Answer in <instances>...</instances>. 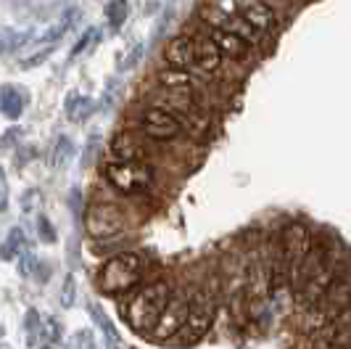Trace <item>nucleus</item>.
Here are the masks:
<instances>
[{
	"mask_svg": "<svg viewBox=\"0 0 351 349\" xmlns=\"http://www.w3.org/2000/svg\"><path fill=\"white\" fill-rule=\"evenodd\" d=\"M172 299V286L167 280H154L141 286L130 302L124 304V320L132 331L138 333H151L156 328L158 317L164 315L167 304Z\"/></svg>",
	"mask_w": 351,
	"mask_h": 349,
	"instance_id": "nucleus-1",
	"label": "nucleus"
},
{
	"mask_svg": "<svg viewBox=\"0 0 351 349\" xmlns=\"http://www.w3.org/2000/svg\"><path fill=\"white\" fill-rule=\"evenodd\" d=\"M143 278V264L135 254L124 251V254H117L106 262L98 273V289L108 294V297H119V294H127L132 291Z\"/></svg>",
	"mask_w": 351,
	"mask_h": 349,
	"instance_id": "nucleus-2",
	"label": "nucleus"
},
{
	"mask_svg": "<svg viewBox=\"0 0 351 349\" xmlns=\"http://www.w3.org/2000/svg\"><path fill=\"white\" fill-rule=\"evenodd\" d=\"M106 180L119 193L135 196V193H148L154 188V170L145 161H108L106 164Z\"/></svg>",
	"mask_w": 351,
	"mask_h": 349,
	"instance_id": "nucleus-3",
	"label": "nucleus"
},
{
	"mask_svg": "<svg viewBox=\"0 0 351 349\" xmlns=\"http://www.w3.org/2000/svg\"><path fill=\"white\" fill-rule=\"evenodd\" d=\"M217 304H219V294H217V286H201L191 297V315H188V323L182 328V341H198L201 336H206V331L214 323V315H217Z\"/></svg>",
	"mask_w": 351,
	"mask_h": 349,
	"instance_id": "nucleus-4",
	"label": "nucleus"
},
{
	"mask_svg": "<svg viewBox=\"0 0 351 349\" xmlns=\"http://www.w3.org/2000/svg\"><path fill=\"white\" fill-rule=\"evenodd\" d=\"M124 225H127V217H124L122 207H117L111 201H95L85 212V227H88L90 236L98 238V241L119 236Z\"/></svg>",
	"mask_w": 351,
	"mask_h": 349,
	"instance_id": "nucleus-5",
	"label": "nucleus"
},
{
	"mask_svg": "<svg viewBox=\"0 0 351 349\" xmlns=\"http://www.w3.org/2000/svg\"><path fill=\"white\" fill-rule=\"evenodd\" d=\"M201 19L206 21V27H209V30L232 32V35L243 37L248 45H254V48H256V45H262L264 35L259 32V30H254V27H251L241 14H230V11H222V8H217V5L206 3V5L201 8Z\"/></svg>",
	"mask_w": 351,
	"mask_h": 349,
	"instance_id": "nucleus-6",
	"label": "nucleus"
},
{
	"mask_svg": "<svg viewBox=\"0 0 351 349\" xmlns=\"http://www.w3.org/2000/svg\"><path fill=\"white\" fill-rule=\"evenodd\" d=\"M312 251V233L306 225H291L282 233V246H280V264L278 270L291 273V278L296 275V270L301 267V262L309 257ZM275 270V273H278Z\"/></svg>",
	"mask_w": 351,
	"mask_h": 349,
	"instance_id": "nucleus-7",
	"label": "nucleus"
},
{
	"mask_svg": "<svg viewBox=\"0 0 351 349\" xmlns=\"http://www.w3.org/2000/svg\"><path fill=\"white\" fill-rule=\"evenodd\" d=\"M188 315H191V294H185V291L172 294L164 315L158 317L156 328L151 331V339L154 341H169V339L180 336L185 323H188Z\"/></svg>",
	"mask_w": 351,
	"mask_h": 349,
	"instance_id": "nucleus-8",
	"label": "nucleus"
},
{
	"mask_svg": "<svg viewBox=\"0 0 351 349\" xmlns=\"http://www.w3.org/2000/svg\"><path fill=\"white\" fill-rule=\"evenodd\" d=\"M335 280H338V270H335V264L333 262H325L317 273H312V275H309V278L304 280L299 289H296L299 302L301 304H306V307H315L317 302H322L325 294L333 289Z\"/></svg>",
	"mask_w": 351,
	"mask_h": 349,
	"instance_id": "nucleus-9",
	"label": "nucleus"
},
{
	"mask_svg": "<svg viewBox=\"0 0 351 349\" xmlns=\"http://www.w3.org/2000/svg\"><path fill=\"white\" fill-rule=\"evenodd\" d=\"M312 349H351V307L315 333Z\"/></svg>",
	"mask_w": 351,
	"mask_h": 349,
	"instance_id": "nucleus-10",
	"label": "nucleus"
},
{
	"mask_svg": "<svg viewBox=\"0 0 351 349\" xmlns=\"http://www.w3.org/2000/svg\"><path fill=\"white\" fill-rule=\"evenodd\" d=\"M143 133L148 135V138L154 140H172L180 135V130H182V122L177 120L175 114H169L167 109H161V106H151L145 114H143Z\"/></svg>",
	"mask_w": 351,
	"mask_h": 349,
	"instance_id": "nucleus-11",
	"label": "nucleus"
},
{
	"mask_svg": "<svg viewBox=\"0 0 351 349\" xmlns=\"http://www.w3.org/2000/svg\"><path fill=\"white\" fill-rule=\"evenodd\" d=\"M232 8L262 35H269L278 30V14L264 0H232Z\"/></svg>",
	"mask_w": 351,
	"mask_h": 349,
	"instance_id": "nucleus-12",
	"label": "nucleus"
},
{
	"mask_svg": "<svg viewBox=\"0 0 351 349\" xmlns=\"http://www.w3.org/2000/svg\"><path fill=\"white\" fill-rule=\"evenodd\" d=\"M164 61L169 64V69L191 71L195 67V43L193 37L177 35L164 45Z\"/></svg>",
	"mask_w": 351,
	"mask_h": 349,
	"instance_id": "nucleus-13",
	"label": "nucleus"
},
{
	"mask_svg": "<svg viewBox=\"0 0 351 349\" xmlns=\"http://www.w3.org/2000/svg\"><path fill=\"white\" fill-rule=\"evenodd\" d=\"M193 43H195V67L201 71H206V74H214V71L222 67L225 53L217 48V43L209 35L195 37Z\"/></svg>",
	"mask_w": 351,
	"mask_h": 349,
	"instance_id": "nucleus-14",
	"label": "nucleus"
},
{
	"mask_svg": "<svg viewBox=\"0 0 351 349\" xmlns=\"http://www.w3.org/2000/svg\"><path fill=\"white\" fill-rule=\"evenodd\" d=\"M206 35L217 43V48L225 53V58H235V61H243L251 56V48L254 45H248L243 37L232 35V32H222V30H209Z\"/></svg>",
	"mask_w": 351,
	"mask_h": 349,
	"instance_id": "nucleus-15",
	"label": "nucleus"
},
{
	"mask_svg": "<svg viewBox=\"0 0 351 349\" xmlns=\"http://www.w3.org/2000/svg\"><path fill=\"white\" fill-rule=\"evenodd\" d=\"M29 101V95L21 90V87L11 85V82H5V85L0 87V111L8 117V120H19L21 117V111H24V106Z\"/></svg>",
	"mask_w": 351,
	"mask_h": 349,
	"instance_id": "nucleus-16",
	"label": "nucleus"
},
{
	"mask_svg": "<svg viewBox=\"0 0 351 349\" xmlns=\"http://www.w3.org/2000/svg\"><path fill=\"white\" fill-rule=\"evenodd\" d=\"M111 154L119 161H143L145 159V148L141 146V140L132 133H119L111 140Z\"/></svg>",
	"mask_w": 351,
	"mask_h": 349,
	"instance_id": "nucleus-17",
	"label": "nucleus"
},
{
	"mask_svg": "<svg viewBox=\"0 0 351 349\" xmlns=\"http://www.w3.org/2000/svg\"><path fill=\"white\" fill-rule=\"evenodd\" d=\"M64 111H66V117H69L71 122H82V120H88L90 114L95 111V101L88 98V95H82V93H69Z\"/></svg>",
	"mask_w": 351,
	"mask_h": 349,
	"instance_id": "nucleus-18",
	"label": "nucleus"
},
{
	"mask_svg": "<svg viewBox=\"0 0 351 349\" xmlns=\"http://www.w3.org/2000/svg\"><path fill=\"white\" fill-rule=\"evenodd\" d=\"M158 82L167 90H180V93H193L195 80L191 77V71L182 69H164L158 74Z\"/></svg>",
	"mask_w": 351,
	"mask_h": 349,
	"instance_id": "nucleus-19",
	"label": "nucleus"
},
{
	"mask_svg": "<svg viewBox=\"0 0 351 349\" xmlns=\"http://www.w3.org/2000/svg\"><path fill=\"white\" fill-rule=\"evenodd\" d=\"M27 238H24V230L21 227H11V233L5 236V241L0 244V260H19L24 251H27Z\"/></svg>",
	"mask_w": 351,
	"mask_h": 349,
	"instance_id": "nucleus-20",
	"label": "nucleus"
},
{
	"mask_svg": "<svg viewBox=\"0 0 351 349\" xmlns=\"http://www.w3.org/2000/svg\"><path fill=\"white\" fill-rule=\"evenodd\" d=\"M77 154V148H74V140L69 135H58L56 143H53V151H51V161L56 170H64L66 164H69L71 159Z\"/></svg>",
	"mask_w": 351,
	"mask_h": 349,
	"instance_id": "nucleus-21",
	"label": "nucleus"
},
{
	"mask_svg": "<svg viewBox=\"0 0 351 349\" xmlns=\"http://www.w3.org/2000/svg\"><path fill=\"white\" fill-rule=\"evenodd\" d=\"M40 339H43V317L35 307H29L24 315V341H27V347H37Z\"/></svg>",
	"mask_w": 351,
	"mask_h": 349,
	"instance_id": "nucleus-22",
	"label": "nucleus"
},
{
	"mask_svg": "<svg viewBox=\"0 0 351 349\" xmlns=\"http://www.w3.org/2000/svg\"><path fill=\"white\" fill-rule=\"evenodd\" d=\"M24 43H29V32H19V30H11V27L0 30V56L16 51L19 45H24Z\"/></svg>",
	"mask_w": 351,
	"mask_h": 349,
	"instance_id": "nucleus-23",
	"label": "nucleus"
},
{
	"mask_svg": "<svg viewBox=\"0 0 351 349\" xmlns=\"http://www.w3.org/2000/svg\"><path fill=\"white\" fill-rule=\"evenodd\" d=\"M127 19V0H108L106 3V21L111 30H119Z\"/></svg>",
	"mask_w": 351,
	"mask_h": 349,
	"instance_id": "nucleus-24",
	"label": "nucleus"
},
{
	"mask_svg": "<svg viewBox=\"0 0 351 349\" xmlns=\"http://www.w3.org/2000/svg\"><path fill=\"white\" fill-rule=\"evenodd\" d=\"M90 313H93V317H95V323H98V328L104 331L106 336V344H111V341H119V336H117V328L111 326V320L106 317V313L101 310V304H90Z\"/></svg>",
	"mask_w": 351,
	"mask_h": 349,
	"instance_id": "nucleus-25",
	"label": "nucleus"
},
{
	"mask_svg": "<svg viewBox=\"0 0 351 349\" xmlns=\"http://www.w3.org/2000/svg\"><path fill=\"white\" fill-rule=\"evenodd\" d=\"M37 264H40V260H37L35 249L29 246V249L19 257V273H21L24 278H32V275H35V270H37Z\"/></svg>",
	"mask_w": 351,
	"mask_h": 349,
	"instance_id": "nucleus-26",
	"label": "nucleus"
},
{
	"mask_svg": "<svg viewBox=\"0 0 351 349\" xmlns=\"http://www.w3.org/2000/svg\"><path fill=\"white\" fill-rule=\"evenodd\" d=\"M98 37H101V30H98V27H90V30H85V32H82V37L77 40V45L71 48V58H77V56L85 51L88 45L93 48V45L98 43Z\"/></svg>",
	"mask_w": 351,
	"mask_h": 349,
	"instance_id": "nucleus-27",
	"label": "nucleus"
},
{
	"mask_svg": "<svg viewBox=\"0 0 351 349\" xmlns=\"http://www.w3.org/2000/svg\"><path fill=\"white\" fill-rule=\"evenodd\" d=\"M37 238L45 241V244H56V241H58V236H56V230H53V223L45 214L37 217Z\"/></svg>",
	"mask_w": 351,
	"mask_h": 349,
	"instance_id": "nucleus-28",
	"label": "nucleus"
},
{
	"mask_svg": "<svg viewBox=\"0 0 351 349\" xmlns=\"http://www.w3.org/2000/svg\"><path fill=\"white\" fill-rule=\"evenodd\" d=\"M43 339H45L48 344H56V341L61 339V326H58L56 317H45V320H43Z\"/></svg>",
	"mask_w": 351,
	"mask_h": 349,
	"instance_id": "nucleus-29",
	"label": "nucleus"
},
{
	"mask_svg": "<svg viewBox=\"0 0 351 349\" xmlns=\"http://www.w3.org/2000/svg\"><path fill=\"white\" fill-rule=\"evenodd\" d=\"M21 210H24V212L40 210V193H37V191L24 193V196H21Z\"/></svg>",
	"mask_w": 351,
	"mask_h": 349,
	"instance_id": "nucleus-30",
	"label": "nucleus"
},
{
	"mask_svg": "<svg viewBox=\"0 0 351 349\" xmlns=\"http://www.w3.org/2000/svg\"><path fill=\"white\" fill-rule=\"evenodd\" d=\"M61 304H64V307H71V304H74V278H71V275H66V280H64Z\"/></svg>",
	"mask_w": 351,
	"mask_h": 349,
	"instance_id": "nucleus-31",
	"label": "nucleus"
},
{
	"mask_svg": "<svg viewBox=\"0 0 351 349\" xmlns=\"http://www.w3.org/2000/svg\"><path fill=\"white\" fill-rule=\"evenodd\" d=\"M8 210V177H5V170L0 167V212Z\"/></svg>",
	"mask_w": 351,
	"mask_h": 349,
	"instance_id": "nucleus-32",
	"label": "nucleus"
},
{
	"mask_svg": "<svg viewBox=\"0 0 351 349\" xmlns=\"http://www.w3.org/2000/svg\"><path fill=\"white\" fill-rule=\"evenodd\" d=\"M32 278L37 280V283H45V280L51 278V264H45V262H40L37 264V270H35V275Z\"/></svg>",
	"mask_w": 351,
	"mask_h": 349,
	"instance_id": "nucleus-33",
	"label": "nucleus"
},
{
	"mask_svg": "<svg viewBox=\"0 0 351 349\" xmlns=\"http://www.w3.org/2000/svg\"><path fill=\"white\" fill-rule=\"evenodd\" d=\"M98 143H101V138H98V135H93V138L88 140V151H85V164H90V159L95 157V151H98Z\"/></svg>",
	"mask_w": 351,
	"mask_h": 349,
	"instance_id": "nucleus-34",
	"label": "nucleus"
},
{
	"mask_svg": "<svg viewBox=\"0 0 351 349\" xmlns=\"http://www.w3.org/2000/svg\"><path fill=\"white\" fill-rule=\"evenodd\" d=\"M106 347H108V349H124L122 341H111V344H106Z\"/></svg>",
	"mask_w": 351,
	"mask_h": 349,
	"instance_id": "nucleus-35",
	"label": "nucleus"
},
{
	"mask_svg": "<svg viewBox=\"0 0 351 349\" xmlns=\"http://www.w3.org/2000/svg\"><path fill=\"white\" fill-rule=\"evenodd\" d=\"M0 349H14L11 344H5V341H0Z\"/></svg>",
	"mask_w": 351,
	"mask_h": 349,
	"instance_id": "nucleus-36",
	"label": "nucleus"
},
{
	"mask_svg": "<svg viewBox=\"0 0 351 349\" xmlns=\"http://www.w3.org/2000/svg\"><path fill=\"white\" fill-rule=\"evenodd\" d=\"M40 349H53V347H51V344H48V347H40Z\"/></svg>",
	"mask_w": 351,
	"mask_h": 349,
	"instance_id": "nucleus-37",
	"label": "nucleus"
}]
</instances>
